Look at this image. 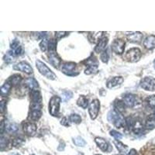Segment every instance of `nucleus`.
Wrapping results in <instances>:
<instances>
[{"mask_svg": "<svg viewBox=\"0 0 155 155\" xmlns=\"http://www.w3.org/2000/svg\"><path fill=\"white\" fill-rule=\"evenodd\" d=\"M41 110H30L28 118L32 121H37L41 117Z\"/></svg>", "mask_w": 155, "mask_h": 155, "instance_id": "21", "label": "nucleus"}, {"mask_svg": "<svg viewBox=\"0 0 155 155\" xmlns=\"http://www.w3.org/2000/svg\"><path fill=\"white\" fill-rule=\"evenodd\" d=\"M77 105L82 109H87V107L88 106V99L86 98L85 95H81L78 99Z\"/></svg>", "mask_w": 155, "mask_h": 155, "instance_id": "20", "label": "nucleus"}, {"mask_svg": "<svg viewBox=\"0 0 155 155\" xmlns=\"http://www.w3.org/2000/svg\"><path fill=\"white\" fill-rule=\"evenodd\" d=\"M19 46H20V45H19V41H17V40H13V41H12V44H11V48H12V51L16 50V48H19Z\"/></svg>", "mask_w": 155, "mask_h": 155, "instance_id": "46", "label": "nucleus"}, {"mask_svg": "<svg viewBox=\"0 0 155 155\" xmlns=\"http://www.w3.org/2000/svg\"><path fill=\"white\" fill-rule=\"evenodd\" d=\"M56 46H57V41L54 39H51L49 41V45H48V48H49V52H54L56 51Z\"/></svg>", "mask_w": 155, "mask_h": 155, "instance_id": "37", "label": "nucleus"}, {"mask_svg": "<svg viewBox=\"0 0 155 155\" xmlns=\"http://www.w3.org/2000/svg\"><path fill=\"white\" fill-rule=\"evenodd\" d=\"M7 144H8L7 138L4 137L2 135V137H1V139H0V145H1V148H2V149H3L5 147L7 146Z\"/></svg>", "mask_w": 155, "mask_h": 155, "instance_id": "43", "label": "nucleus"}, {"mask_svg": "<svg viewBox=\"0 0 155 155\" xmlns=\"http://www.w3.org/2000/svg\"><path fill=\"white\" fill-rule=\"evenodd\" d=\"M143 46L148 50L153 49L155 48V36L150 35L147 37L143 41Z\"/></svg>", "mask_w": 155, "mask_h": 155, "instance_id": "16", "label": "nucleus"}, {"mask_svg": "<svg viewBox=\"0 0 155 155\" xmlns=\"http://www.w3.org/2000/svg\"><path fill=\"white\" fill-rule=\"evenodd\" d=\"M76 68V64L74 62H66L62 66L61 71L64 74L68 76H74L77 75V74L74 73V69Z\"/></svg>", "mask_w": 155, "mask_h": 155, "instance_id": "9", "label": "nucleus"}, {"mask_svg": "<svg viewBox=\"0 0 155 155\" xmlns=\"http://www.w3.org/2000/svg\"><path fill=\"white\" fill-rule=\"evenodd\" d=\"M95 155H102V154H95Z\"/></svg>", "mask_w": 155, "mask_h": 155, "instance_id": "53", "label": "nucleus"}, {"mask_svg": "<svg viewBox=\"0 0 155 155\" xmlns=\"http://www.w3.org/2000/svg\"><path fill=\"white\" fill-rule=\"evenodd\" d=\"M25 84L27 85V86L29 88L31 89V91L37 90V88H39L38 82L34 78H27V79L25 80Z\"/></svg>", "mask_w": 155, "mask_h": 155, "instance_id": "17", "label": "nucleus"}, {"mask_svg": "<svg viewBox=\"0 0 155 155\" xmlns=\"http://www.w3.org/2000/svg\"><path fill=\"white\" fill-rule=\"evenodd\" d=\"M23 131L25 132V134H27V135L33 136L37 131V126L34 123H31V122H27V123H25L23 126Z\"/></svg>", "mask_w": 155, "mask_h": 155, "instance_id": "11", "label": "nucleus"}, {"mask_svg": "<svg viewBox=\"0 0 155 155\" xmlns=\"http://www.w3.org/2000/svg\"><path fill=\"white\" fill-rule=\"evenodd\" d=\"M141 51L139 48H134L129 50L125 54V59L129 62H137L140 59Z\"/></svg>", "mask_w": 155, "mask_h": 155, "instance_id": "4", "label": "nucleus"}, {"mask_svg": "<svg viewBox=\"0 0 155 155\" xmlns=\"http://www.w3.org/2000/svg\"><path fill=\"white\" fill-rule=\"evenodd\" d=\"M140 85L146 91H155V78L152 77H145L140 81Z\"/></svg>", "mask_w": 155, "mask_h": 155, "instance_id": "5", "label": "nucleus"}, {"mask_svg": "<svg viewBox=\"0 0 155 155\" xmlns=\"http://www.w3.org/2000/svg\"><path fill=\"white\" fill-rule=\"evenodd\" d=\"M73 143L77 147H85L86 144V142L85 140L81 137H77L75 138H73Z\"/></svg>", "mask_w": 155, "mask_h": 155, "instance_id": "30", "label": "nucleus"}, {"mask_svg": "<svg viewBox=\"0 0 155 155\" xmlns=\"http://www.w3.org/2000/svg\"><path fill=\"white\" fill-rule=\"evenodd\" d=\"M70 120H68V119L67 118V117H63L61 120V124L62 126H64V127H70V122L69 121Z\"/></svg>", "mask_w": 155, "mask_h": 155, "instance_id": "45", "label": "nucleus"}, {"mask_svg": "<svg viewBox=\"0 0 155 155\" xmlns=\"http://www.w3.org/2000/svg\"><path fill=\"white\" fill-rule=\"evenodd\" d=\"M10 155H19V154H18V153H13V154H10Z\"/></svg>", "mask_w": 155, "mask_h": 155, "instance_id": "52", "label": "nucleus"}, {"mask_svg": "<svg viewBox=\"0 0 155 155\" xmlns=\"http://www.w3.org/2000/svg\"><path fill=\"white\" fill-rule=\"evenodd\" d=\"M68 32H55V37L58 39H61L62 37H64L68 34Z\"/></svg>", "mask_w": 155, "mask_h": 155, "instance_id": "44", "label": "nucleus"}, {"mask_svg": "<svg viewBox=\"0 0 155 155\" xmlns=\"http://www.w3.org/2000/svg\"><path fill=\"white\" fill-rule=\"evenodd\" d=\"M146 103L150 109H155V95L147 97L146 99Z\"/></svg>", "mask_w": 155, "mask_h": 155, "instance_id": "31", "label": "nucleus"}, {"mask_svg": "<svg viewBox=\"0 0 155 155\" xmlns=\"http://www.w3.org/2000/svg\"><path fill=\"white\" fill-rule=\"evenodd\" d=\"M154 117H155V112H154Z\"/></svg>", "mask_w": 155, "mask_h": 155, "instance_id": "55", "label": "nucleus"}, {"mask_svg": "<svg viewBox=\"0 0 155 155\" xmlns=\"http://www.w3.org/2000/svg\"><path fill=\"white\" fill-rule=\"evenodd\" d=\"M13 52H14V54L16 55V56H17V55H20L22 54V52H23L22 47L19 46V48H17L16 50H14V51H13Z\"/></svg>", "mask_w": 155, "mask_h": 155, "instance_id": "47", "label": "nucleus"}, {"mask_svg": "<svg viewBox=\"0 0 155 155\" xmlns=\"http://www.w3.org/2000/svg\"><path fill=\"white\" fill-rule=\"evenodd\" d=\"M33 155H34V154H33Z\"/></svg>", "mask_w": 155, "mask_h": 155, "instance_id": "56", "label": "nucleus"}, {"mask_svg": "<svg viewBox=\"0 0 155 155\" xmlns=\"http://www.w3.org/2000/svg\"><path fill=\"white\" fill-rule=\"evenodd\" d=\"M4 130H5V123H4V121H2V123H1V126H0V133H1L2 135L3 134Z\"/></svg>", "mask_w": 155, "mask_h": 155, "instance_id": "49", "label": "nucleus"}, {"mask_svg": "<svg viewBox=\"0 0 155 155\" xmlns=\"http://www.w3.org/2000/svg\"><path fill=\"white\" fill-rule=\"evenodd\" d=\"M23 143H24V140H23V138L20 137H16L12 140V145L14 147H19L20 145L23 144Z\"/></svg>", "mask_w": 155, "mask_h": 155, "instance_id": "40", "label": "nucleus"}, {"mask_svg": "<svg viewBox=\"0 0 155 155\" xmlns=\"http://www.w3.org/2000/svg\"><path fill=\"white\" fill-rule=\"evenodd\" d=\"M102 34H104V33L103 32H90L88 39L92 43L99 42L102 38Z\"/></svg>", "mask_w": 155, "mask_h": 155, "instance_id": "18", "label": "nucleus"}, {"mask_svg": "<svg viewBox=\"0 0 155 155\" xmlns=\"http://www.w3.org/2000/svg\"><path fill=\"white\" fill-rule=\"evenodd\" d=\"M97 69H98V66H88L85 70V74H91L92 73H95L97 71Z\"/></svg>", "mask_w": 155, "mask_h": 155, "instance_id": "39", "label": "nucleus"}, {"mask_svg": "<svg viewBox=\"0 0 155 155\" xmlns=\"http://www.w3.org/2000/svg\"><path fill=\"white\" fill-rule=\"evenodd\" d=\"M123 101H124L126 106L130 108L135 107L137 105L140 103L139 99L137 98V96L134 95V94H127V95H125Z\"/></svg>", "mask_w": 155, "mask_h": 155, "instance_id": "7", "label": "nucleus"}, {"mask_svg": "<svg viewBox=\"0 0 155 155\" xmlns=\"http://www.w3.org/2000/svg\"><path fill=\"white\" fill-rule=\"evenodd\" d=\"M14 52L12 51H8L7 53H6V54L5 55V57H4V60H5V61L8 64L12 63V62L14 61Z\"/></svg>", "mask_w": 155, "mask_h": 155, "instance_id": "29", "label": "nucleus"}, {"mask_svg": "<svg viewBox=\"0 0 155 155\" xmlns=\"http://www.w3.org/2000/svg\"><path fill=\"white\" fill-rule=\"evenodd\" d=\"M110 135H111L112 137H113L116 140H120L122 137H123V135H122L120 133L117 132V131L114 130L110 131Z\"/></svg>", "mask_w": 155, "mask_h": 155, "instance_id": "41", "label": "nucleus"}, {"mask_svg": "<svg viewBox=\"0 0 155 155\" xmlns=\"http://www.w3.org/2000/svg\"><path fill=\"white\" fill-rule=\"evenodd\" d=\"M114 143L115 145H116V148L118 149L119 151L121 152V153H125V152L127 151V147L126 146V145H124V143L120 142V141H114Z\"/></svg>", "mask_w": 155, "mask_h": 155, "instance_id": "32", "label": "nucleus"}, {"mask_svg": "<svg viewBox=\"0 0 155 155\" xmlns=\"http://www.w3.org/2000/svg\"><path fill=\"white\" fill-rule=\"evenodd\" d=\"M49 62L55 68H58L60 65L61 62V58L58 57V55L57 54L56 51L54 52H49Z\"/></svg>", "mask_w": 155, "mask_h": 155, "instance_id": "15", "label": "nucleus"}, {"mask_svg": "<svg viewBox=\"0 0 155 155\" xmlns=\"http://www.w3.org/2000/svg\"><path fill=\"white\" fill-rule=\"evenodd\" d=\"M5 130L8 133H15L18 130V125L16 124H9L5 126Z\"/></svg>", "mask_w": 155, "mask_h": 155, "instance_id": "33", "label": "nucleus"}, {"mask_svg": "<svg viewBox=\"0 0 155 155\" xmlns=\"http://www.w3.org/2000/svg\"><path fill=\"white\" fill-rule=\"evenodd\" d=\"M48 45H49V41H48V39L47 38H44L43 39L42 41L40 43V48H41V50L43 52H45V51H47V50H48Z\"/></svg>", "mask_w": 155, "mask_h": 155, "instance_id": "36", "label": "nucleus"}, {"mask_svg": "<svg viewBox=\"0 0 155 155\" xmlns=\"http://www.w3.org/2000/svg\"><path fill=\"white\" fill-rule=\"evenodd\" d=\"M36 66L37 68L38 69L39 72L41 73L42 75L45 76L47 78L51 80H55L56 79V74L48 67V66L44 63V62L41 61L40 60L36 61Z\"/></svg>", "mask_w": 155, "mask_h": 155, "instance_id": "2", "label": "nucleus"}, {"mask_svg": "<svg viewBox=\"0 0 155 155\" xmlns=\"http://www.w3.org/2000/svg\"><path fill=\"white\" fill-rule=\"evenodd\" d=\"M22 79H23V78H22L21 75L16 74L11 76V77L9 78V80H8V81H9L12 85H19V83L21 82Z\"/></svg>", "mask_w": 155, "mask_h": 155, "instance_id": "22", "label": "nucleus"}, {"mask_svg": "<svg viewBox=\"0 0 155 155\" xmlns=\"http://www.w3.org/2000/svg\"><path fill=\"white\" fill-rule=\"evenodd\" d=\"M153 67H154V68H155V60H154V61H153Z\"/></svg>", "mask_w": 155, "mask_h": 155, "instance_id": "51", "label": "nucleus"}, {"mask_svg": "<svg viewBox=\"0 0 155 155\" xmlns=\"http://www.w3.org/2000/svg\"><path fill=\"white\" fill-rule=\"evenodd\" d=\"M61 102V99L60 97H51L49 102V113L51 116H58L59 115Z\"/></svg>", "mask_w": 155, "mask_h": 155, "instance_id": "3", "label": "nucleus"}, {"mask_svg": "<svg viewBox=\"0 0 155 155\" xmlns=\"http://www.w3.org/2000/svg\"><path fill=\"white\" fill-rule=\"evenodd\" d=\"M125 41L121 40V39H116L112 44V51L116 54H122L125 50Z\"/></svg>", "mask_w": 155, "mask_h": 155, "instance_id": "8", "label": "nucleus"}, {"mask_svg": "<svg viewBox=\"0 0 155 155\" xmlns=\"http://www.w3.org/2000/svg\"><path fill=\"white\" fill-rule=\"evenodd\" d=\"M69 120L71 123H74L75 124H79L81 122V117L78 114H71L69 117Z\"/></svg>", "mask_w": 155, "mask_h": 155, "instance_id": "34", "label": "nucleus"}, {"mask_svg": "<svg viewBox=\"0 0 155 155\" xmlns=\"http://www.w3.org/2000/svg\"><path fill=\"white\" fill-rule=\"evenodd\" d=\"M109 55L108 53L107 50L104 51L102 53H101V61H102L103 63H107L109 61Z\"/></svg>", "mask_w": 155, "mask_h": 155, "instance_id": "38", "label": "nucleus"}, {"mask_svg": "<svg viewBox=\"0 0 155 155\" xmlns=\"http://www.w3.org/2000/svg\"><path fill=\"white\" fill-rule=\"evenodd\" d=\"M73 96V93L71 91H64L62 93V101L63 102H67V101L70 100Z\"/></svg>", "mask_w": 155, "mask_h": 155, "instance_id": "35", "label": "nucleus"}, {"mask_svg": "<svg viewBox=\"0 0 155 155\" xmlns=\"http://www.w3.org/2000/svg\"><path fill=\"white\" fill-rule=\"evenodd\" d=\"M126 105L124 104V101L116 100L114 103V108L116 109V111L118 113H123L125 111Z\"/></svg>", "mask_w": 155, "mask_h": 155, "instance_id": "23", "label": "nucleus"}, {"mask_svg": "<svg viewBox=\"0 0 155 155\" xmlns=\"http://www.w3.org/2000/svg\"><path fill=\"white\" fill-rule=\"evenodd\" d=\"M127 155H137V150L135 149H132L129 152Z\"/></svg>", "mask_w": 155, "mask_h": 155, "instance_id": "50", "label": "nucleus"}, {"mask_svg": "<svg viewBox=\"0 0 155 155\" xmlns=\"http://www.w3.org/2000/svg\"><path fill=\"white\" fill-rule=\"evenodd\" d=\"M134 123H135V121H134V119L132 117H130V116H129V117H127L126 119V124H127V126L129 128H133V127L134 125Z\"/></svg>", "mask_w": 155, "mask_h": 155, "instance_id": "42", "label": "nucleus"}, {"mask_svg": "<svg viewBox=\"0 0 155 155\" xmlns=\"http://www.w3.org/2000/svg\"><path fill=\"white\" fill-rule=\"evenodd\" d=\"M107 119L110 123L114 124L117 128H122L124 127V124L126 123V120L120 114V113L116 112V110H111L109 111L107 115Z\"/></svg>", "mask_w": 155, "mask_h": 155, "instance_id": "1", "label": "nucleus"}, {"mask_svg": "<svg viewBox=\"0 0 155 155\" xmlns=\"http://www.w3.org/2000/svg\"><path fill=\"white\" fill-rule=\"evenodd\" d=\"M124 82V78L121 76H117V77L112 78L111 79H109L107 81L106 86L109 88H113L117 85H121L122 83Z\"/></svg>", "mask_w": 155, "mask_h": 155, "instance_id": "14", "label": "nucleus"}, {"mask_svg": "<svg viewBox=\"0 0 155 155\" xmlns=\"http://www.w3.org/2000/svg\"><path fill=\"white\" fill-rule=\"evenodd\" d=\"M11 88H12V85L7 81L2 87H1V89H0L1 90V95H2V96L7 95L8 93L9 92V91H10Z\"/></svg>", "mask_w": 155, "mask_h": 155, "instance_id": "25", "label": "nucleus"}, {"mask_svg": "<svg viewBox=\"0 0 155 155\" xmlns=\"http://www.w3.org/2000/svg\"><path fill=\"white\" fill-rule=\"evenodd\" d=\"M99 109H100V102L98 99H94L89 105L88 107V113H89L90 118L92 120H95L99 115Z\"/></svg>", "mask_w": 155, "mask_h": 155, "instance_id": "6", "label": "nucleus"}, {"mask_svg": "<svg viewBox=\"0 0 155 155\" xmlns=\"http://www.w3.org/2000/svg\"><path fill=\"white\" fill-rule=\"evenodd\" d=\"M32 102H41V95L38 90H33L30 92Z\"/></svg>", "mask_w": 155, "mask_h": 155, "instance_id": "24", "label": "nucleus"}, {"mask_svg": "<svg viewBox=\"0 0 155 155\" xmlns=\"http://www.w3.org/2000/svg\"><path fill=\"white\" fill-rule=\"evenodd\" d=\"M84 63L85 64V65L87 67L88 66H98V61L96 60V58L94 56H91L90 58H88L87 60H85L84 61Z\"/></svg>", "mask_w": 155, "mask_h": 155, "instance_id": "28", "label": "nucleus"}, {"mask_svg": "<svg viewBox=\"0 0 155 155\" xmlns=\"http://www.w3.org/2000/svg\"><path fill=\"white\" fill-rule=\"evenodd\" d=\"M132 130L135 134H141L142 131H143V125L140 121H135Z\"/></svg>", "mask_w": 155, "mask_h": 155, "instance_id": "26", "label": "nucleus"}, {"mask_svg": "<svg viewBox=\"0 0 155 155\" xmlns=\"http://www.w3.org/2000/svg\"><path fill=\"white\" fill-rule=\"evenodd\" d=\"M119 155H124V154H119Z\"/></svg>", "mask_w": 155, "mask_h": 155, "instance_id": "54", "label": "nucleus"}, {"mask_svg": "<svg viewBox=\"0 0 155 155\" xmlns=\"http://www.w3.org/2000/svg\"><path fill=\"white\" fill-rule=\"evenodd\" d=\"M5 109V101L2 100L0 102V110H1V113H3L4 110Z\"/></svg>", "mask_w": 155, "mask_h": 155, "instance_id": "48", "label": "nucleus"}, {"mask_svg": "<svg viewBox=\"0 0 155 155\" xmlns=\"http://www.w3.org/2000/svg\"><path fill=\"white\" fill-rule=\"evenodd\" d=\"M127 39L131 43H140L143 39V34L140 32H131L127 33Z\"/></svg>", "mask_w": 155, "mask_h": 155, "instance_id": "12", "label": "nucleus"}, {"mask_svg": "<svg viewBox=\"0 0 155 155\" xmlns=\"http://www.w3.org/2000/svg\"><path fill=\"white\" fill-rule=\"evenodd\" d=\"M145 128L147 130H153L155 128V117L151 116L147 120L145 123Z\"/></svg>", "mask_w": 155, "mask_h": 155, "instance_id": "27", "label": "nucleus"}, {"mask_svg": "<svg viewBox=\"0 0 155 155\" xmlns=\"http://www.w3.org/2000/svg\"><path fill=\"white\" fill-rule=\"evenodd\" d=\"M108 42H109V39L107 37H102L100 41L98 42L96 47L95 48V51L96 53H102L103 51H106V48L107 46Z\"/></svg>", "mask_w": 155, "mask_h": 155, "instance_id": "13", "label": "nucleus"}, {"mask_svg": "<svg viewBox=\"0 0 155 155\" xmlns=\"http://www.w3.org/2000/svg\"><path fill=\"white\" fill-rule=\"evenodd\" d=\"M13 68H14L15 70L21 71L23 72H25L26 74H31V73L33 72V68H31V66L26 61L19 62L17 64L13 66Z\"/></svg>", "mask_w": 155, "mask_h": 155, "instance_id": "10", "label": "nucleus"}, {"mask_svg": "<svg viewBox=\"0 0 155 155\" xmlns=\"http://www.w3.org/2000/svg\"><path fill=\"white\" fill-rule=\"evenodd\" d=\"M95 141L96 144L98 145V147L100 148L102 151H107L108 148H109V144L103 138L96 137L95 139Z\"/></svg>", "mask_w": 155, "mask_h": 155, "instance_id": "19", "label": "nucleus"}]
</instances>
